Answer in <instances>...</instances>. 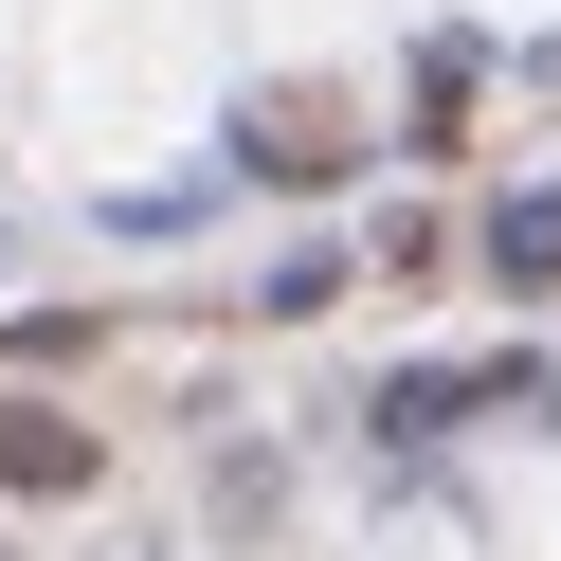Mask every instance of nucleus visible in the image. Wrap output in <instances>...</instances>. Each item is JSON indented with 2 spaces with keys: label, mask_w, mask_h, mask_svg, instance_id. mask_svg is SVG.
<instances>
[{
  "label": "nucleus",
  "mask_w": 561,
  "mask_h": 561,
  "mask_svg": "<svg viewBox=\"0 0 561 561\" xmlns=\"http://www.w3.org/2000/svg\"><path fill=\"white\" fill-rule=\"evenodd\" d=\"M489 272H507V290H561V199H507V218H489Z\"/></svg>",
  "instance_id": "nucleus-3"
},
{
  "label": "nucleus",
  "mask_w": 561,
  "mask_h": 561,
  "mask_svg": "<svg viewBox=\"0 0 561 561\" xmlns=\"http://www.w3.org/2000/svg\"><path fill=\"white\" fill-rule=\"evenodd\" d=\"M525 399H543L525 363H416L399 399H380V435H435V416H525Z\"/></svg>",
  "instance_id": "nucleus-1"
},
{
  "label": "nucleus",
  "mask_w": 561,
  "mask_h": 561,
  "mask_svg": "<svg viewBox=\"0 0 561 561\" xmlns=\"http://www.w3.org/2000/svg\"><path fill=\"white\" fill-rule=\"evenodd\" d=\"M73 471H91L73 416H0V489H73Z\"/></svg>",
  "instance_id": "nucleus-2"
}]
</instances>
